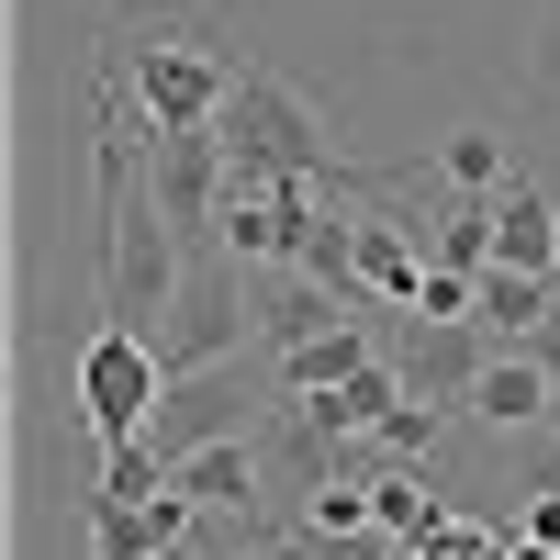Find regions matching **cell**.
Masks as SVG:
<instances>
[{"mask_svg": "<svg viewBox=\"0 0 560 560\" xmlns=\"http://www.w3.org/2000/svg\"><path fill=\"white\" fill-rule=\"evenodd\" d=\"M247 269L224 258V247H191V280H179V303L158 325V370L168 382H213V370H236L247 359Z\"/></svg>", "mask_w": 560, "mask_h": 560, "instance_id": "obj_1", "label": "cell"}, {"mask_svg": "<svg viewBox=\"0 0 560 560\" xmlns=\"http://www.w3.org/2000/svg\"><path fill=\"white\" fill-rule=\"evenodd\" d=\"M213 135H224V158H236V179H325V168H337V158H325V124H314L269 68H236Z\"/></svg>", "mask_w": 560, "mask_h": 560, "instance_id": "obj_2", "label": "cell"}, {"mask_svg": "<svg viewBox=\"0 0 560 560\" xmlns=\"http://www.w3.org/2000/svg\"><path fill=\"white\" fill-rule=\"evenodd\" d=\"M224 90H236V68H224L202 34H147L124 57V102L147 113V135H213Z\"/></svg>", "mask_w": 560, "mask_h": 560, "instance_id": "obj_3", "label": "cell"}, {"mask_svg": "<svg viewBox=\"0 0 560 560\" xmlns=\"http://www.w3.org/2000/svg\"><path fill=\"white\" fill-rule=\"evenodd\" d=\"M158 404H168L158 348L124 337V325H90L79 337V427L102 448H135V438H158Z\"/></svg>", "mask_w": 560, "mask_h": 560, "instance_id": "obj_4", "label": "cell"}, {"mask_svg": "<svg viewBox=\"0 0 560 560\" xmlns=\"http://www.w3.org/2000/svg\"><path fill=\"white\" fill-rule=\"evenodd\" d=\"M147 202L179 224V236H213L224 202H236V158H224V135H147Z\"/></svg>", "mask_w": 560, "mask_h": 560, "instance_id": "obj_5", "label": "cell"}, {"mask_svg": "<svg viewBox=\"0 0 560 560\" xmlns=\"http://www.w3.org/2000/svg\"><path fill=\"white\" fill-rule=\"evenodd\" d=\"M303 236H314V179H236L213 247L236 269H303Z\"/></svg>", "mask_w": 560, "mask_h": 560, "instance_id": "obj_6", "label": "cell"}, {"mask_svg": "<svg viewBox=\"0 0 560 560\" xmlns=\"http://www.w3.org/2000/svg\"><path fill=\"white\" fill-rule=\"evenodd\" d=\"M404 382H415V404H471V382H482V370H493V348H482V325H415V337H404Z\"/></svg>", "mask_w": 560, "mask_h": 560, "instance_id": "obj_7", "label": "cell"}, {"mask_svg": "<svg viewBox=\"0 0 560 560\" xmlns=\"http://www.w3.org/2000/svg\"><path fill=\"white\" fill-rule=\"evenodd\" d=\"M191 516H202L191 493H168V504H90V560H179L191 549Z\"/></svg>", "mask_w": 560, "mask_h": 560, "instance_id": "obj_8", "label": "cell"}, {"mask_svg": "<svg viewBox=\"0 0 560 560\" xmlns=\"http://www.w3.org/2000/svg\"><path fill=\"white\" fill-rule=\"evenodd\" d=\"M168 471H179V493H191L202 516H258V504H269L258 438H213V448H191V459H168Z\"/></svg>", "mask_w": 560, "mask_h": 560, "instance_id": "obj_9", "label": "cell"}, {"mask_svg": "<svg viewBox=\"0 0 560 560\" xmlns=\"http://www.w3.org/2000/svg\"><path fill=\"white\" fill-rule=\"evenodd\" d=\"M459 415H471V427H549V415H560L549 359H538V348H493V370L471 382V404H459Z\"/></svg>", "mask_w": 560, "mask_h": 560, "instance_id": "obj_10", "label": "cell"}, {"mask_svg": "<svg viewBox=\"0 0 560 560\" xmlns=\"http://www.w3.org/2000/svg\"><path fill=\"white\" fill-rule=\"evenodd\" d=\"M493 269H527V280H560V202L538 191V179H516V191L493 202Z\"/></svg>", "mask_w": 560, "mask_h": 560, "instance_id": "obj_11", "label": "cell"}, {"mask_svg": "<svg viewBox=\"0 0 560 560\" xmlns=\"http://www.w3.org/2000/svg\"><path fill=\"white\" fill-rule=\"evenodd\" d=\"M359 292L415 314V292H427V247H415L404 213H359Z\"/></svg>", "mask_w": 560, "mask_h": 560, "instance_id": "obj_12", "label": "cell"}, {"mask_svg": "<svg viewBox=\"0 0 560 560\" xmlns=\"http://www.w3.org/2000/svg\"><path fill=\"white\" fill-rule=\"evenodd\" d=\"M213 438H247L236 427V370H213V382H168V404H158V448L168 459H191Z\"/></svg>", "mask_w": 560, "mask_h": 560, "instance_id": "obj_13", "label": "cell"}, {"mask_svg": "<svg viewBox=\"0 0 560 560\" xmlns=\"http://www.w3.org/2000/svg\"><path fill=\"white\" fill-rule=\"evenodd\" d=\"M359 370H382V348H370V325H337V337L280 348V393H292V404H325V393H348Z\"/></svg>", "mask_w": 560, "mask_h": 560, "instance_id": "obj_14", "label": "cell"}, {"mask_svg": "<svg viewBox=\"0 0 560 560\" xmlns=\"http://www.w3.org/2000/svg\"><path fill=\"white\" fill-rule=\"evenodd\" d=\"M438 179H448V202H504L527 168H516V147H504L493 124H459L448 147H438Z\"/></svg>", "mask_w": 560, "mask_h": 560, "instance_id": "obj_15", "label": "cell"}, {"mask_svg": "<svg viewBox=\"0 0 560 560\" xmlns=\"http://www.w3.org/2000/svg\"><path fill=\"white\" fill-rule=\"evenodd\" d=\"M370 527H382V516H370V482L348 471V459L303 482V549H337V538H370Z\"/></svg>", "mask_w": 560, "mask_h": 560, "instance_id": "obj_16", "label": "cell"}, {"mask_svg": "<svg viewBox=\"0 0 560 560\" xmlns=\"http://www.w3.org/2000/svg\"><path fill=\"white\" fill-rule=\"evenodd\" d=\"M370 516H382V538L427 549V538L448 527V504H438V482H427V471H382V482H370Z\"/></svg>", "mask_w": 560, "mask_h": 560, "instance_id": "obj_17", "label": "cell"}, {"mask_svg": "<svg viewBox=\"0 0 560 560\" xmlns=\"http://www.w3.org/2000/svg\"><path fill=\"white\" fill-rule=\"evenodd\" d=\"M337 292H325V280H280V292H269V314H258V337H269V359L280 348H303V337H337Z\"/></svg>", "mask_w": 560, "mask_h": 560, "instance_id": "obj_18", "label": "cell"}, {"mask_svg": "<svg viewBox=\"0 0 560 560\" xmlns=\"http://www.w3.org/2000/svg\"><path fill=\"white\" fill-rule=\"evenodd\" d=\"M415 560H504V527H471V516H448Z\"/></svg>", "mask_w": 560, "mask_h": 560, "instance_id": "obj_19", "label": "cell"}, {"mask_svg": "<svg viewBox=\"0 0 560 560\" xmlns=\"http://www.w3.org/2000/svg\"><path fill=\"white\" fill-rule=\"evenodd\" d=\"M516 538H538V549H560V493H527V504H516Z\"/></svg>", "mask_w": 560, "mask_h": 560, "instance_id": "obj_20", "label": "cell"}, {"mask_svg": "<svg viewBox=\"0 0 560 560\" xmlns=\"http://www.w3.org/2000/svg\"><path fill=\"white\" fill-rule=\"evenodd\" d=\"M314 560H415L404 538H382V527H370V538H337V549H314Z\"/></svg>", "mask_w": 560, "mask_h": 560, "instance_id": "obj_21", "label": "cell"}, {"mask_svg": "<svg viewBox=\"0 0 560 560\" xmlns=\"http://www.w3.org/2000/svg\"><path fill=\"white\" fill-rule=\"evenodd\" d=\"M538 90H560V12L538 23Z\"/></svg>", "mask_w": 560, "mask_h": 560, "instance_id": "obj_22", "label": "cell"}, {"mask_svg": "<svg viewBox=\"0 0 560 560\" xmlns=\"http://www.w3.org/2000/svg\"><path fill=\"white\" fill-rule=\"evenodd\" d=\"M504 560H560V549H538V538H516V527H504Z\"/></svg>", "mask_w": 560, "mask_h": 560, "instance_id": "obj_23", "label": "cell"}, {"mask_svg": "<svg viewBox=\"0 0 560 560\" xmlns=\"http://www.w3.org/2000/svg\"><path fill=\"white\" fill-rule=\"evenodd\" d=\"M527 493H560V448H549V459H538V482H527Z\"/></svg>", "mask_w": 560, "mask_h": 560, "instance_id": "obj_24", "label": "cell"}, {"mask_svg": "<svg viewBox=\"0 0 560 560\" xmlns=\"http://www.w3.org/2000/svg\"><path fill=\"white\" fill-rule=\"evenodd\" d=\"M538 359H549V393H560V325H549V337H538Z\"/></svg>", "mask_w": 560, "mask_h": 560, "instance_id": "obj_25", "label": "cell"}, {"mask_svg": "<svg viewBox=\"0 0 560 560\" xmlns=\"http://www.w3.org/2000/svg\"><path fill=\"white\" fill-rule=\"evenodd\" d=\"M236 560H280V549H236Z\"/></svg>", "mask_w": 560, "mask_h": 560, "instance_id": "obj_26", "label": "cell"}, {"mask_svg": "<svg viewBox=\"0 0 560 560\" xmlns=\"http://www.w3.org/2000/svg\"><path fill=\"white\" fill-rule=\"evenodd\" d=\"M90 12H102V0H90Z\"/></svg>", "mask_w": 560, "mask_h": 560, "instance_id": "obj_27", "label": "cell"}]
</instances>
